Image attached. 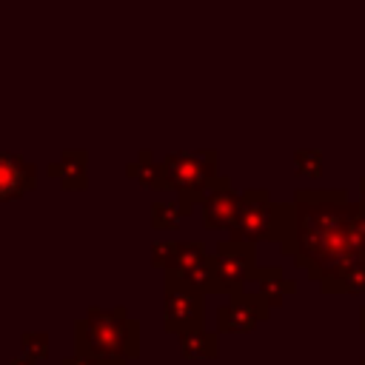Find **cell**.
<instances>
[{"label":"cell","instance_id":"obj_1","mask_svg":"<svg viewBox=\"0 0 365 365\" xmlns=\"http://www.w3.org/2000/svg\"><path fill=\"white\" fill-rule=\"evenodd\" d=\"M294 237L288 257L308 279L325 282L365 259V202H351L345 188H297Z\"/></svg>","mask_w":365,"mask_h":365},{"label":"cell","instance_id":"obj_18","mask_svg":"<svg viewBox=\"0 0 365 365\" xmlns=\"http://www.w3.org/2000/svg\"><path fill=\"white\" fill-rule=\"evenodd\" d=\"M294 168L299 177H308V180H319L322 177V154L319 151H308V148H299L294 154Z\"/></svg>","mask_w":365,"mask_h":365},{"label":"cell","instance_id":"obj_16","mask_svg":"<svg viewBox=\"0 0 365 365\" xmlns=\"http://www.w3.org/2000/svg\"><path fill=\"white\" fill-rule=\"evenodd\" d=\"M188 214H191V208H185L180 202H165V200L151 202V211H148L154 231H174L180 225V220H185Z\"/></svg>","mask_w":365,"mask_h":365},{"label":"cell","instance_id":"obj_24","mask_svg":"<svg viewBox=\"0 0 365 365\" xmlns=\"http://www.w3.org/2000/svg\"><path fill=\"white\" fill-rule=\"evenodd\" d=\"M359 365H365V356H362V359H359Z\"/></svg>","mask_w":365,"mask_h":365},{"label":"cell","instance_id":"obj_9","mask_svg":"<svg viewBox=\"0 0 365 365\" xmlns=\"http://www.w3.org/2000/svg\"><path fill=\"white\" fill-rule=\"evenodd\" d=\"M200 205H202V225L208 231H231L237 211H240V194L234 191L231 180L225 174H220L211 182V188Z\"/></svg>","mask_w":365,"mask_h":365},{"label":"cell","instance_id":"obj_11","mask_svg":"<svg viewBox=\"0 0 365 365\" xmlns=\"http://www.w3.org/2000/svg\"><path fill=\"white\" fill-rule=\"evenodd\" d=\"M46 174L60 182L66 191H86L88 188V154L83 148H66L54 163H48Z\"/></svg>","mask_w":365,"mask_h":365},{"label":"cell","instance_id":"obj_7","mask_svg":"<svg viewBox=\"0 0 365 365\" xmlns=\"http://www.w3.org/2000/svg\"><path fill=\"white\" fill-rule=\"evenodd\" d=\"M163 274H171L200 294H214V268H211V254L205 251V242L200 240H180L174 248V257Z\"/></svg>","mask_w":365,"mask_h":365},{"label":"cell","instance_id":"obj_3","mask_svg":"<svg viewBox=\"0 0 365 365\" xmlns=\"http://www.w3.org/2000/svg\"><path fill=\"white\" fill-rule=\"evenodd\" d=\"M294 237V202H274L268 188H245L240 194V211L231 225L237 242H279L282 254Z\"/></svg>","mask_w":365,"mask_h":365},{"label":"cell","instance_id":"obj_12","mask_svg":"<svg viewBox=\"0 0 365 365\" xmlns=\"http://www.w3.org/2000/svg\"><path fill=\"white\" fill-rule=\"evenodd\" d=\"M254 282L259 285V294H262V299L268 302L271 311L274 308H282L285 305V297L297 294V282L288 279L279 265H262V268H257Z\"/></svg>","mask_w":365,"mask_h":365},{"label":"cell","instance_id":"obj_10","mask_svg":"<svg viewBox=\"0 0 365 365\" xmlns=\"http://www.w3.org/2000/svg\"><path fill=\"white\" fill-rule=\"evenodd\" d=\"M37 188V165L20 154L0 151V202H11Z\"/></svg>","mask_w":365,"mask_h":365},{"label":"cell","instance_id":"obj_21","mask_svg":"<svg viewBox=\"0 0 365 365\" xmlns=\"http://www.w3.org/2000/svg\"><path fill=\"white\" fill-rule=\"evenodd\" d=\"M9 365H34V362H31L29 356H17V359H11Z\"/></svg>","mask_w":365,"mask_h":365},{"label":"cell","instance_id":"obj_15","mask_svg":"<svg viewBox=\"0 0 365 365\" xmlns=\"http://www.w3.org/2000/svg\"><path fill=\"white\" fill-rule=\"evenodd\" d=\"M322 294H365V259L342 268L336 277L319 282Z\"/></svg>","mask_w":365,"mask_h":365},{"label":"cell","instance_id":"obj_13","mask_svg":"<svg viewBox=\"0 0 365 365\" xmlns=\"http://www.w3.org/2000/svg\"><path fill=\"white\" fill-rule=\"evenodd\" d=\"M125 174L140 182L143 188H151V191H171L165 174H163V163L151 157V151H140L134 163L125 165Z\"/></svg>","mask_w":365,"mask_h":365},{"label":"cell","instance_id":"obj_8","mask_svg":"<svg viewBox=\"0 0 365 365\" xmlns=\"http://www.w3.org/2000/svg\"><path fill=\"white\" fill-rule=\"evenodd\" d=\"M268 302L262 294H234L217 308V334H251L262 319H268Z\"/></svg>","mask_w":365,"mask_h":365},{"label":"cell","instance_id":"obj_14","mask_svg":"<svg viewBox=\"0 0 365 365\" xmlns=\"http://www.w3.org/2000/svg\"><path fill=\"white\" fill-rule=\"evenodd\" d=\"M180 342V356L182 359H217L220 354V342H217V331H185L177 336Z\"/></svg>","mask_w":365,"mask_h":365},{"label":"cell","instance_id":"obj_22","mask_svg":"<svg viewBox=\"0 0 365 365\" xmlns=\"http://www.w3.org/2000/svg\"><path fill=\"white\" fill-rule=\"evenodd\" d=\"M359 331H362V334H365V305H362V308H359Z\"/></svg>","mask_w":365,"mask_h":365},{"label":"cell","instance_id":"obj_23","mask_svg":"<svg viewBox=\"0 0 365 365\" xmlns=\"http://www.w3.org/2000/svg\"><path fill=\"white\" fill-rule=\"evenodd\" d=\"M359 200L365 202V177H359Z\"/></svg>","mask_w":365,"mask_h":365},{"label":"cell","instance_id":"obj_17","mask_svg":"<svg viewBox=\"0 0 365 365\" xmlns=\"http://www.w3.org/2000/svg\"><path fill=\"white\" fill-rule=\"evenodd\" d=\"M20 348H23V356H29L37 365L48 356V334L46 331H23L20 334Z\"/></svg>","mask_w":365,"mask_h":365},{"label":"cell","instance_id":"obj_5","mask_svg":"<svg viewBox=\"0 0 365 365\" xmlns=\"http://www.w3.org/2000/svg\"><path fill=\"white\" fill-rule=\"evenodd\" d=\"M211 268H214V294L234 297L257 274V245L237 242L231 237L220 240L217 251L211 254Z\"/></svg>","mask_w":365,"mask_h":365},{"label":"cell","instance_id":"obj_20","mask_svg":"<svg viewBox=\"0 0 365 365\" xmlns=\"http://www.w3.org/2000/svg\"><path fill=\"white\" fill-rule=\"evenodd\" d=\"M60 365H125V362H106V359H94V356L74 354V356H66Z\"/></svg>","mask_w":365,"mask_h":365},{"label":"cell","instance_id":"obj_19","mask_svg":"<svg viewBox=\"0 0 365 365\" xmlns=\"http://www.w3.org/2000/svg\"><path fill=\"white\" fill-rule=\"evenodd\" d=\"M174 248H177L174 240H157L151 245V265L160 268V271H165L168 262H171V257H174Z\"/></svg>","mask_w":365,"mask_h":365},{"label":"cell","instance_id":"obj_4","mask_svg":"<svg viewBox=\"0 0 365 365\" xmlns=\"http://www.w3.org/2000/svg\"><path fill=\"white\" fill-rule=\"evenodd\" d=\"M163 163V174L171 185V191L177 194V202L191 208L200 205L202 197L208 194L211 182L220 177V154L217 151H177L160 160Z\"/></svg>","mask_w":365,"mask_h":365},{"label":"cell","instance_id":"obj_6","mask_svg":"<svg viewBox=\"0 0 365 365\" xmlns=\"http://www.w3.org/2000/svg\"><path fill=\"white\" fill-rule=\"evenodd\" d=\"M205 322V294L191 288L188 282L165 274L163 285V328L174 336L185 331H197Z\"/></svg>","mask_w":365,"mask_h":365},{"label":"cell","instance_id":"obj_2","mask_svg":"<svg viewBox=\"0 0 365 365\" xmlns=\"http://www.w3.org/2000/svg\"><path fill=\"white\" fill-rule=\"evenodd\" d=\"M74 354L128 365L140 356V322L131 319L123 305H91L74 325Z\"/></svg>","mask_w":365,"mask_h":365}]
</instances>
